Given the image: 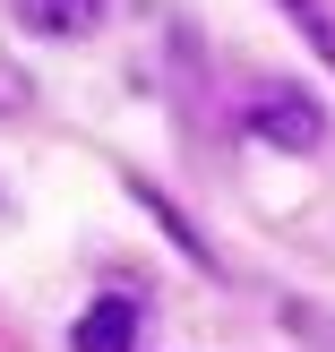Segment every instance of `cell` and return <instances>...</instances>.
<instances>
[{
    "label": "cell",
    "mask_w": 335,
    "mask_h": 352,
    "mask_svg": "<svg viewBox=\"0 0 335 352\" xmlns=\"http://www.w3.org/2000/svg\"><path fill=\"white\" fill-rule=\"evenodd\" d=\"M17 26H34V34H95L103 0H17Z\"/></svg>",
    "instance_id": "3"
},
{
    "label": "cell",
    "mask_w": 335,
    "mask_h": 352,
    "mask_svg": "<svg viewBox=\"0 0 335 352\" xmlns=\"http://www.w3.org/2000/svg\"><path fill=\"white\" fill-rule=\"evenodd\" d=\"M275 9H284V17H292V26H301V34H310V43H318V60L335 69V17L318 9V0H275Z\"/></svg>",
    "instance_id": "4"
},
{
    "label": "cell",
    "mask_w": 335,
    "mask_h": 352,
    "mask_svg": "<svg viewBox=\"0 0 335 352\" xmlns=\"http://www.w3.org/2000/svg\"><path fill=\"white\" fill-rule=\"evenodd\" d=\"M250 138H267V146H284V155H318L327 146V112L301 86H258L250 95Z\"/></svg>",
    "instance_id": "1"
},
{
    "label": "cell",
    "mask_w": 335,
    "mask_h": 352,
    "mask_svg": "<svg viewBox=\"0 0 335 352\" xmlns=\"http://www.w3.org/2000/svg\"><path fill=\"white\" fill-rule=\"evenodd\" d=\"M69 344H78V352H129V344H138V301H120V292H112V301H95V309L78 318V336H69Z\"/></svg>",
    "instance_id": "2"
},
{
    "label": "cell",
    "mask_w": 335,
    "mask_h": 352,
    "mask_svg": "<svg viewBox=\"0 0 335 352\" xmlns=\"http://www.w3.org/2000/svg\"><path fill=\"white\" fill-rule=\"evenodd\" d=\"M138 206H147V215H155V223H164V232H172V241H181V250H189V258H206V241H198V232H189V223H181V206H172V198H164V189H147V181H138Z\"/></svg>",
    "instance_id": "5"
}]
</instances>
